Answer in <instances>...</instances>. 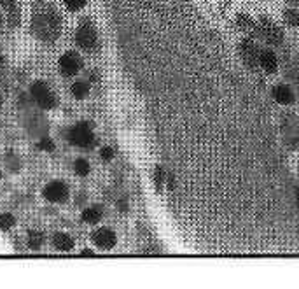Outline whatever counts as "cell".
<instances>
[{
    "label": "cell",
    "instance_id": "obj_2",
    "mask_svg": "<svg viewBox=\"0 0 299 289\" xmlns=\"http://www.w3.org/2000/svg\"><path fill=\"white\" fill-rule=\"evenodd\" d=\"M68 141H70L72 145L82 149H91L96 144V137L93 134L91 125L86 121H81L75 126H72L70 132H68Z\"/></svg>",
    "mask_w": 299,
    "mask_h": 289
},
{
    "label": "cell",
    "instance_id": "obj_11",
    "mask_svg": "<svg viewBox=\"0 0 299 289\" xmlns=\"http://www.w3.org/2000/svg\"><path fill=\"white\" fill-rule=\"evenodd\" d=\"M82 221L88 222V224H96V222L102 219V209L100 207H89L86 211H82Z\"/></svg>",
    "mask_w": 299,
    "mask_h": 289
},
{
    "label": "cell",
    "instance_id": "obj_4",
    "mask_svg": "<svg viewBox=\"0 0 299 289\" xmlns=\"http://www.w3.org/2000/svg\"><path fill=\"white\" fill-rule=\"evenodd\" d=\"M75 42L84 51H95L96 46H98V35H96V30L93 28V25L82 23L75 32Z\"/></svg>",
    "mask_w": 299,
    "mask_h": 289
},
{
    "label": "cell",
    "instance_id": "obj_23",
    "mask_svg": "<svg viewBox=\"0 0 299 289\" xmlns=\"http://www.w3.org/2000/svg\"><path fill=\"white\" fill-rule=\"evenodd\" d=\"M81 256H95V252L89 251V249H84V251L81 252Z\"/></svg>",
    "mask_w": 299,
    "mask_h": 289
},
{
    "label": "cell",
    "instance_id": "obj_9",
    "mask_svg": "<svg viewBox=\"0 0 299 289\" xmlns=\"http://www.w3.org/2000/svg\"><path fill=\"white\" fill-rule=\"evenodd\" d=\"M273 98L278 104H285V105L294 102V95H292V91L287 86H277V88L273 89Z\"/></svg>",
    "mask_w": 299,
    "mask_h": 289
},
{
    "label": "cell",
    "instance_id": "obj_19",
    "mask_svg": "<svg viewBox=\"0 0 299 289\" xmlns=\"http://www.w3.org/2000/svg\"><path fill=\"white\" fill-rule=\"evenodd\" d=\"M37 147L41 149V151H53V149H55V142H53L51 139H42L37 144Z\"/></svg>",
    "mask_w": 299,
    "mask_h": 289
},
{
    "label": "cell",
    "instance_id": "obj_3",
    "mask_svg": "<svg viewBox=\"0 0 299 289\" xmlns=\"http://www.w3.org/2000/svg\"><path fill=\"white\" fill-rule=\"evenodd\" d=\"M30 95H32L33 102L39 105L41 109H55L56 104H58V98L55 96V93L51 91L48 84L44 81H35L32 86H30Z\"/></svg>",
    "mask_w": 299,
    "mask_h": 289
},
{
    "label": "cell",
    "instance_id": "obj_10",
    "mask_svg": "<svg viewBox=\"0 0 299 289\" xmlns=\"http://www.w3.org/2000/svg\"><path fill=\"white\" fill-rule=\"evenodd\" d=\"M259 63H261V67L264 69L266 72H275L278 67V62H277V56L273 55L271 51H264L261 56H259Z\"/></svg>",
    "mask_w": 299,
    "mask_h": 289
},
{
    "label": "cell",
    "instance_id": "obj_12",
    "mask_svg": "<svg viewBox=\"0 0 299 289\" xmlns=\"http://www.w3.org/2000/svg\"><path fill=\"white\" fill-rule=\"evenodd\" d=\"M0 4L4 5V9L7 11L9 19L11 23L18 25V19H19V12H18V5H16V0H0Z\"/></svg>",
    "mask_w": 299,
    "mask_h": 289
},
{
    "label": "cell",
    "instance_id": "obj_21",
    "mask_svg": "<svg viewBox=\"0 0 299 289\" xmlns=\"http://www.w3.org/2000/svg\"><path fill=\"white\" fill-rule=\"evenodd\" d=\"M163 179H165V174H163V168L158 167L156 168V174H154V182H156V188L161 189L163 186Z\"/></svg>",
    "mask_w": 299,
    "mask_h": 289
},
{
    "label": "cell",
    "instance_id": "obj_1",
    "mask_svg": "<svg viewBox=\"0 0 299 289\" xmlns=\"http://www.w3.org/2000/svg\"><path fill=\"white\" fill-rule=\"evenodd\" d=\"M60 16L55 11L41 12V16L33 19V32L44 41H55L60 34Z\"/></svg>",
    "mask_w": 299,
    "mask_h": 289
},
{
    "label": "cell",
    "instance_id": "obj_20",
    "mask_svg": "<svg viewBox=\"0 0 299 289\" xmlns=\"http://www.w3.org/2000/svg\"><path fill=\"white\" fill-rule=\"evenodd\" d=\"M100 156H102V159H104V161H111L112 156H114V149H112L111 145H105V147L100 151Z\"/></svg>",
    "mask_w": 299,
    "mask_h": 289
},
{
    "label": "cell",
    "instance_id": "obj_15",
    "mask_svg": "<svg viewBox=\"0 0 299 289\" xmlns=\"http://www.w3.org/2000/svg\"><path fill=\"white\" fill-rule=\"evenodd\" d=\"M74 170H75V174L77 175H88L89 174V170H91V167H89V163H88V159H84V158H77L75 159V163H74Z\"/></svg>",
    "mask_w": 299,
    "mask_h": 289
},
{
    "label": "cell",
    "instance_id": "obj_25",
    "mask_svg": "<svg viewBox=\"0 0 299 289\" xmlns=\"http://www.w3.org/2000/svg\"><path fill=\"white\" fill-rule=\"evenodd\" d=\"M0 109H2V96H0Z\"/></svg>",
    "mask_w": 299,
    "mask_h": 289
},
{
    "label": "cell",
    "instance_id": "obj_27",
    "mask_svg": "<svg viewBox=\"0 0 299 289\" xmlns=\"http://www.w3.org/2000/svg\"><path fill=\"white\" fill-rule=\"evenodd\" d=\"M0 179H2V172H0Z\"/></svg>",
    "mask_w": 299,
    "mask_h": 289
},
{
    "label": "cell",
    "instance_id": "obj_14",
    "mask_svg": "<svg viewBox=\"0 0 299 289\" xmlns=\"http://www.w3.org/2000/svg\"><path fill=\"white\" fill-rule=\"evenodd\" d=\"M72 95L77 98V100H82L89 95V84L84 81H77L72 84Z\"/></svg>",
    "mask_w": 299,
    "mask_h": 289
},
{
    "label": "cell",
    "instance_id": "obj_16",
    "mask_svg": "<svg viewBox=\"0 0 299 289\" xmlns=\"http://www.w3.org/2000/svg\"><path fill=\"white\" fill-rule=\"evenodd\" d=\"M16 224V219L12 214H0V230L9 231Z\"/></svg>",
    "mask_w": 299,
    "mask_h": 289
},
{
    "label": "cell",
    "instance_id": "obj_5",
    "mask_svg": "<svg viewBox=\"0 0 299 289\" xmlns=\"http://www.w3.org/2000/svg\"><path fill=\"white\" fill-rule=\"evenodd\" d=\"M42 195H44V198L48 202H53V204H63V202H66L68 195H70V189H68V186H66L63 181H53L46 186Z\"/></svg>",
    "mask_w": 299,
    "mask_h": 289
},
{
    "label": "cell",
    "instance_id": "obj_26",
    "mask_svg": "<svg viewBox=\"0 0 299 289\" xmlns=\"http://www.w3.org/2000/svg\"><path fill=\"white\" fill-rule=\"evenodd\" d=\"M0 23H2V12H0Z\"/></svg>",
    "mask_w": 299,
    "mask_h": 289
},
{
    "label": "cell",
    "instance_id": "obj_22",
    "mask_svg": "<svg viewBox=\"0 0 299 289\" xmlns=\"http://www.w3.org/2000/svg\"><path fill=\"white\" fill-rule=\"evenodd\" d=\"M287 18H291L292 25H299V16L294 14V12H287Z\"/></svg>",
    "mask_w": 299,
    "mask_h": 289
},
{
    "label": "cell",
    "instance_id": "obj_17",
    "mask_svg": "<svg viewBox=\"0 0 299 289\" xmlns=\"http://www.w3.org/2000/svg\"><path fill=\"white\" fill-rule=\"evenodd\" d=\"M241 53H243V58L247 60L248 63L255 62V49L248 41H245L243 44H241Z\"/></svg>",
    "mask_w": 299,
    "mask_h": 289
},
{
    "label": "cell",
    "instance_id": "obj_7",
    "mask_svg": "<svg viewBox=\"0 0 299 289\" xmlns=\"http://www.w3.org/2000/svg\"><path fill=\"white\" fill-rule=\"evenodd\" d=\"M91 240L93 244L96 245V247L100 249H112L116 245V242H118V237H116V233L112 230H109V228H100V230L93 231L91 235Z\"/></svg>",
    "mask_w": 299,
    "mask_h": 289
},
{
    "label": "cell",
    "instance_id": "obj_8",
    "mask_svg": "<svg viewBox=\"0 0 299 289\" xmlns=\"http://www.w3.org/2000/svg\"><path fill=\"white\" fill-rule=\"evenodd\" d=\"M53 245H55L58 251H72L74 249V238L68 237L66 233H56L55 237H53Z\"/></svg>",
    "mask_w": 299,
    "mask_h": 289
},
{
    "label": "cell",
    "instance_id": "obj_13",
    "mask_svg": "<svg viewBox=\"0 0 299 289\" xmlns=\"http://www.w3.org/2000/svg\"><path fill=\"white\" fill-rule=\"evenodd\" d=\"M42 244H44V235H42L41 231H37V230H30L28 231V245H30V249H33V251H39V249L42 247Z\"/></svg>",
    "mask_w": 299,
    "mask_h": 289
},
{
    "label": "cell",
    "instance_id": "obj_24",
    "mask_svg": "<svg viewBox=\"0 0 299 289\" xmlns=\"http://www.w3.org/2000/svg\"><path fill=\"white\" fill-rule=\"evenodd\" d=\"M5 60H4V55H2V53H0V65H2V63H4Z\"/></svg>",
    "mask_w": 299,
    "mask_h": 289
},
{
    "label": "cell",
    "instance_id": "obj_18",
    "mask_svg": "<svg viewBox=\"0 0 299 289\" xmlns=\"http://www.w3.org/2000/svg\"><path fill=\"white\" fill-rule=\"evenodd\" d=\"M86 2H88V0H63V4H65V7L68 9V11H79V9L84 7Z\"/></svg>",
    "mask_w": 299,
    "mask_h": 289
},
{
    "label": "cell",
    "instance_id": "obj_6",
    "mask_svg": "<svg viewBox=\"0 0 299 289\" xmlns=\"http://www.w3.org/2000/svg\"><path fill=\"white\" fill-rule=\"evenodd\" d=\"M81 69H82V60L75 51H66L60 58V72L63 75H66V77H72V75L79 74Z\"/></svg>",
    "mask_w": 299,
    "mask_h": 289
}]
</instances>
